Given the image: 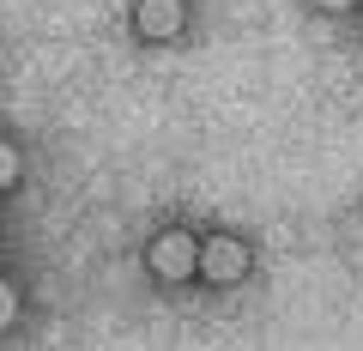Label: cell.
<instances>
[{"label":"cell","mask_w":363,"mask_h":351,"mask_svg":"<svg viewBox=\"0 0 363 351\" xmlns=\"http://www.w3.org/2000/svg\"><path fill=\"white\" fill-rule=\"evenodd\" d=\"M152 273L157 279H188V273H200V243L194 236H182V230H169V236H157L152 243Z\"/></svg>","instance_id":"cell-1"},{"label":"cell","mask_w":363,"mask_h":351,"mask_svg":"<svg viewBox=\"0 0 363 351\" xmlns=\"http://www.w3.org/2000/svg\"><path fill=\"white\" fill-rule=\"evenodd\" d=\"M200 273H206L212 285H236V279L248 273V248L230 243V236H212V243L200 248Z\"/></svg>","instance_id":"cell-2"},{"label":"cell","mask_w":363,"mask_h":351,"mask_svg":"<svg viewBox=\"0 0 363 351\" xmlns=\"http://www.w3.org/2000/svg\"><path fill=\"white\" fill-rule=\"evenodd\" d=\"M133 25H140V37H176L182 30V0H140V13H133Z\"/></svg>","instance_id":"cell-3"},{"label":"cell","mask_w":363,"mask_h":351,"mask_svg":"<svg viewBox=\"0 0 363 351\" xmlns=\"http://www.w3.org/2000/svg\"><path fill=\"white\" fill-rule=\"evenodd\" d=\"M13 182H18V152L0 140V188H13Z\"/></svg>","instance_id":"cell-4"},{"label":"cell","mask_w":363,"mask_h":351,"mask_svg":"<svg viewBox=\"0 0 363 351\" xmlns=\"http://www.w3.org/2000/svg\"><path fill=\"white\" fill-rule=\"evenodd\" d=\"M13 315H18V297H13V285H0V327L13 321Z\"/></svg>","instance_id":"cell-5"},{"label":"cell","mask_w":363,"mask_h":351,"mask_svg":"<svg viewBox=\"0 0 363 351\" xmlns=\"http://www.w3.org/2000/svg\"><path fill=\"white\" fill-rule=\"evenodd\" d=\"M321 6H333V13H339V6H351V0H321Z\"/></svg>","instance_id":"cell-6"}]
</instances>
